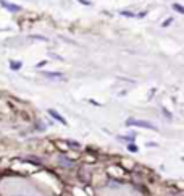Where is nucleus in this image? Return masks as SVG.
Instances as JSON below:
<instances>
[{"label":"nucleus","mask_w":184,"mask_h":196,"mask_svg":"<svg viewBox=\"0 0 184 196\" xmlns=\"http://www.w3.org/2000/svg\"><path fill=\"white\" fill-rule=\"evenodd\" d=\"M118 141H129V143H132V141H136V136H134V135H128V136H118Z\"/></svg>","instance_id":"obj_6"},{"label":"nucleus","mask_w":184,"mask_h":196,"mask_svg":"<svg viewBox=\"0 0 184 196\" xmlns=\"http://www.w3.org/2000/svg\"><path fill=\"white\" fill-rule=\"evenodd\" d=\"M79 3H83V5H91V2H87V0H78Z\"/></svg>","instance_id":"obj_11"},{"label":"nucleus","mask_w":184,"mask_h":196,"mask_svg":"<svg viewBox=\"0 0 184 196\" xmlns=\"http://www.w3.org/2000/svg\"><path fill=\"white\" fill-rule=\"evenodd\" d=\"M128 151H129V152H137V151H139V147L136 146L134 143H129V144H128Z\"/></svg>","instance_id":"obj_8"},{"label":"nucleus","mask_w":184,"mask_h":196,"mask_svg":"<svg viewBox=\"0 0 184 196\" xmlns=\"http://www.w3.org/2000/svg\"><path fill=\"white\" fill-rule=\"evenodd\" d=\"M89 102H91V104H94V105H100V104H98V102H95V101H94V99H91V101H89Z\"/></svg>","instance_id":"obj_14"},{"label":"nucleus","mask_w":184,"mask_h":196,"mask_svg":"<svg viewBox=\"0 0 184 196\" xmlns=\"http://www.w3.org/2000/svg\"><path fill=\"white\" fill-rule=\"evenodd\" d=\"M126 125H128V126H139V128H147V130H153V131H157V130H158L150 122H145V120H136V118L126 120Z\"/></svg>","instance_id":"obj_1"},{"label":"nucleus","mask_w":184,"mask_h":196,"mask_svg":"<svg viewBox=\"0 0 184 196\" xmlns=\"http://www.w3.org/2000/svg\"><path fill=\"white\" fill-rule=\"evenodd\" d=\"M47 62L45 60H42V62H39V63H37V68H40V67H44V65H45Z\"/></svg>","instance_id":"obj_12"},{"label":"nucleus","mask_w":184,"mask_h":196,"mask_svg":"<svg viewBox=\"0 0 184 196\" xmlns=\"http://www.w3.org/2000/svg\"><path fill=\"white\" fill-rule=\"evenodd\" d=\"M68 144H70V146H74V147H79L81 146L79 143H76V141H68Z\"/></svg>","instance_id":"obj_10"},{"label":"nucleus","mask_w":184,"mask_h":196,"mask_svg":"<svg viewBox=\"0 0 184 196\" xmlns=\"http://www.w3.org/2000/svg\"><path fill=\"white\" fill-rule=\"evenodd\" d=\"M21 67H23L21 62H16V60H12V62H10V68H12V70H19Z\"/></svg>","instance_id":"obj_5"},{"label":"nucleus","mask_w":184,"mask_h":196,"mask_svg":"<svg viewBox=\"0 0 184 196\" xmlns=\"http://www.w3.org/2000/svg\"><path fill=\"white\" fill-rule=\"evenodd\" d=\"M0 5H2L3 8L10 10V12H13V13H16V12H21V7H19V5H13V3H8L6 0H0Z\"/></svg>","instance_id":"obj_2"},{"label":"nucleus","mask_w":184,"mask_h":196,"mask_svg":"<svg viewBox=\"0 0 184 196\" xmlns=\"http://www.w3.org/2000/svg\"><path fill=\"white\" fill-rule=\"evenodd\" d=\"M183 162H184V157H183Z\"/></svg>","instance_id":"obj_15"},{"label":"nucleus","mask_w":184,"mask_h":196,"mask_svg":"<svg viewBox=\"0 0 184 196\" xmlns=\"http://www.w3.org/2000/svg\"><path fill=\"white\" fill-rule=\"evenodd\" d=\"M120 15H123V16H128V18H134V13H131V12H121Z\"/></svg>","instance_id":"obj_9"},{"label":"nucleus","mask_w":184,"mask_h":196,"mask_svg":"<svg viewBox=\"0 0 184 196\" xmlns=\"http://www.w3.org/2000/svg\"><path fill=\"white\" fill-rule=\"evenodd\" d=\"M173 10H176L178 13L184 15V7H183V5H179V3H173Z\"/></svg>","instance_id":"obj_7"},{"label":"nucleus","mask_w":184,"mask_h":196,"mask_svg":"<svg viewBox=\"0 0 184 196\" xmlns=\"http://www.w3.org/2000/svg\"><path fill=\"white\" fill-rule=\"evenodd\" d=\"M170 23H171V18H170V20H166V21H165V23H163V26H168V25H170Z\"/></svg>","instance_id":"obj_13"},{"label":"nucleus","mask_w":184,"mask_h":196,"mask_svg":"<svg viewBox=\"0 0 184 196\" xmlns=\"http://www.w3.org/2000/svg\"><path fill=\"white\" fill-rule=\"evenodd\" d=\"M44 76H47V78H63V75L60 73H57V71H44Z\"/></svg>","instance_id":"obj_4"},{"label":"nucleus","mask_w":184,"mask_h":196,"mask_svg":"<svg viewBox=\"0 0 184 196\" xmlns=\"http://www.w3.org/2000/svg\"><path fill=\"white\" fill-rule=\"evenodd\" d=\"M49 115H52L53 118L57 120V122H60V123H61V125H68V122L63 118V117H61V113H58L57 110H53V109H49Z\"/></svg>","instance_id":"obj_3"}]
</instances>
